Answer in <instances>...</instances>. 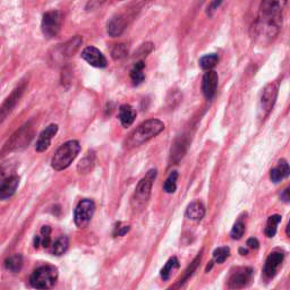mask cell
I'll use <instances>...</instances> for the list:
<instances>
[{
	"instance_id": "cell-3",
	"label": "cell",
	"mask_w": 290,
	"mask_h": 290,
	"mask_svg": "<svg viewBox=\"0 0 290 290\" xmlns=\"http://www.w3.org/2000/svg\"><path fill=\"white\" fill-rule=\"evenodd\" d=\"M81 151V145L78 141H68L64 143L58 150L56 151L55 155L51 160V166L55 170L60 171L66 169L71 166V163L76 159Z\"/></svg>"
},
{
	"instance_id": "cell-22",
	"label": "cell",
	"mask_w": 290,
	"mask_h": 290,
	"mask_svg": "<svg viewBox=\"0 0 290 290\" xmlns=\"http://www.w3.org/2000/svg\"><path fill=\"white\" fill-rule=\"evenodd\" d=\"M6 269L11 271V272L16 273L20 272L22 266H23V257L21 254H15L13 256H10L6 259L5 262Z\"/></svg>"
},
{
	"instance_id": "cell-25",
	"label": "cell",
	"mask_w": 290,
	"mask_h": 290,
	"mask_svg": "<svg viewBox=\"0 0 290 290\" xmlns=\"http://www.w3.org/2000/svg\"><path fill=\"white\" fill-rule=\"evenodd\" d=\"M178 268H179L178 259L176 257H171L161 270V273H160L161 274V278L163 280H168L170 278L171 273H173V271H175Z\"/></svg>"
},
{
	"instance_id": "cell-9",
	"label": "cell",
	"mask_w": 290,
	"mask_h": 290,
	"mask_svg": "<svg viewBox=\"0 0 290 290\" xmlns=\"http://www.w3.org/2000/svg\"><path fill=\"white\" fill-rule=\"evenodd\" d=\"M253 279V270L251 268H238L230 274L228 286L230 289H240L246 287Z\"/></svg>"
},
{
	"instance_id": "cell-14",
	"label": "cell",
	"mask_w": 290,
	"mask_h": 290,
	"mask_svg": "<svg viewBox=\"0 0 290 290\" xmlns=\"http://www.w3.org/2000/svg\"><path fill=\"white\" fill-rule=\"evenodd\" d=\"M284 261V254L281 252H272L266 258L264 266V274L268 278H273L276 276L278 269L280 268L281 263Z\"/></svg>"
},
{
	"instance_id": "cell-32",
	"label": "cell",
	"mask_w": 290,
	"mask_h": 290,
	"mask_svg": "<svg viewBox=\"0 0 290 290\" xmlns=\"http://www.w3.org/2000/svg\"><path fill=\"white\" fill-rule=\"evenodd\" d=\"M93 158L94 155L89 153V155L85 156L81 161V163H79L78 170L81 171V173H86V171H89L93 166Z\"/></svg>"
},
{
	"instance_id": "cell-15",
	"label": "cell",
	"mask_w": 290,
	"mask_h": 290,
	"mask_svg": "<svg viewBox=\"0 0 290 290\" xmlns=\"http://www.w3.org/2000/svg\"><path fill=\"white\" fill-rule=\"evenodd\" d=\"M126 29V21L124 17L121 16H114L111 20L108 22L107 25V31L111 37L119 36L121 33L125 31Z\"/></svg>"
},
{
	"instance_id": "cell-4",
	"label": "cell",
	"mask_w": 290,
	"mask_h": 290,
	"mask_svg": "<svg viewBox=\"0 0 290 290\" xmlns=\"http://www.w3.org/2000/svg\"><path fill=\"white\" fill-rule=\"evenodd\" d=\"M58 279V270L52 265H43L37 268L30 277V284L39 290H49L56 285Z\"/></svg>"
},
{
	"instance_id": "cell-37",
	"label": "cell",
	"mask_w": 290,
	"mask_h": 290,
	"mask_svg": "<svg viewBox=\"0 0 290 290\" xmlns=\"http://www.w3.org/2000/svg\"><path fill=\"white\" fill-rule=\"evenodd\" d=\"M40 244H41V237L40 236H36V238H34V247H36V249H39Z\"/></svg>"
},
{
	"instance_id": "cell-13",
	"label": "cell",
	"mask_w": 290,
	"mask_h": 290,
	"mask_svg": "<svg viewBox=\"0 0 290 290\" xmlns=\"http://www.w3.org/2000/svg\"><path fill=\"white\" fill-rule=\"evenodd\" d=\"M57 132H58V126L55 124L48 126V127L40 134L39 140H37L36 145V150L37 152L47 151L49 146H50L53 136L57 134Z\"/></svg>"
},
{
	"instance_id": "cell-30",
	"label": "cell",
	"mask_w": 290,
	"mask_h": 290,
	"mask_svg": "<svg viewBox=\"0 0 290 290\" xmlns=\"http://www.w3.org/2000/svg\"><path fill=\"white\" fill-rule=\"evenodd\" d=\"M51 228L49 226H44L43 228L41 229V244L42 246L45 247V249H48L49 246L51 245Z\"/></svg>"
},
{
	"instance_id": "cell-33",
	"label": "cell",
	"mask_w": 290,
	"mask_h": 290,
	"mask_svg": "<svg viewBox=\"0 0 290 290\" xmlns=\"http://www.w3.org/2000/svg\"><path fill=\"white\" fill-rule=\"evenodd\" d=\"M129 231V226L128 224H125L123 222H118L116 224V227H114V230H113V236L114 237H121V236H125L127 232Z\"/></svg>"
},
{
	"instance_id": "cell-29",
	"label": "cell",
	"mask_w": 290,
	"mask_h": 290,
	"mask_svg": "<svg viewBox=\"0 0 290 290\" xmlns=\"http://www.w3.org/2000/svg\"><path fill=\"white\" fill-rule=\"evenodd\" d=\"M127 53H128V49L127 47H126V44L120 43V44L114 45V48L111 51V56L114 60H119V59L125 58V57L127 56Z\"/></svg>"
},
{
	"instance_id": "cell-18",
	"label": "cell",
	"mask_w": 290,
	"mask_h": 290,
	"mask_svg": "<svg viewBox=\"0 0 290 290\" xmlns=\"http://www.w3.org/2000/svg\"><path fill=\"white\" fill-rule=\"evenodd\" d=\"M204 215H205L204 205L203 203H201V202L198 201L192 202L186 210V217L188 218L189 220H193V221L202 220L203 219Z\"/></svg>"
},
{
	"instance_id": "cell-21",
	"label": "cell",
	"mask_w": 290,
	"mask_h": 290,
	"mask_svg": "<svg viewBox=\"0 0 290 290\" xmlns=\"http://www.w3.org/2000/svg\"><path fill=\"white\" fill-rule=\"evenodd\" d=\"M201 257H202V255L200 254V255H197V257L194 259L193 261V263L192 264H190V266L188 269H187V271L185 272V274H184V277L181 278V280H179L176 285L174 286V287H171V288H169L168 290H177L179 287H181V286H182L185 284L186 282V280L188 279V278L192 276V274L194 273V271H195L196 269H197V266H198V264H200V262H201Z\"/></svg>"
},
{
	"instance_id": "cell-17",
	"label": "cell",
	"mask_w": 290,
	"mask_h": 290,
	"mask_svg": "<svg viewBox=\"0 0 290 290\" xmlns=\"http://www.w3.org/2000/svg\"><path fill=\"white\" fill-rule=\"evenodd\" d=\"M289 175V166L286 160H280L278 162V166L276 168H273L270 173V178L271 181L273 182H280L282 179L286 178Z\"/></svg>"
},
{
	"instance_id": "cell-6",
	"label": "cell",
	"mask_w": 290,
	"mask_h": 290,
	"mask_svg": "<svg viewBox=\"0 0 290 290\" xmlns=\"http://www.w3.org/2000/svg\"><path fill=\"white\" fill-rule=\"evenodd\" d=\"M63 24V15L58 10H51L48 11L43 15V20H42V32L43 36L47 39H52L58 36V33L62 29Z\"/></svg>"
},
{
	"instance_id": "cell-38",
	"label": "cell",
	"mask_w": 290,
	"mask_h": 290,
	"mask_svg": "<svg viewBox=\"0 0 290 290\" xmlns=\"http://www.w3.org/2000/svg\"><path fill=\"white\" fill-rule=\"evenodd\" d=\"M239 253L242 254V255H246L247 254V250L244 249V247H240V249H239Z\"/></svg>"
},
{
	"instance_id": "cell-34",
	"label": "cell",
	"mask_w": 290,
	"mask_h": 290,
	"mask_svg": "<svg viewBox=\"0 0 290 290\" xmlns=\"http://www.w3.org/2000/svg\"><path fill=\"white\" fill-rule=\"evenodd\" d=\"M246 245L249 246L250 249L256 250V249H258V246H259V243H258V240H257L256 238H250L249 240H247Z\"/></svg>"
},
{
	"instance_id": "cell-28",
	"label": "cell",
	"mask_w": 290,
	"mask_h": 290,
	"mask_svg": "<svg viewBox=\"0 0 290 290\" xmlns=\"http://www.w3.org/2000/svg\"><path fill=\"white\" fill-rule=\"evenodd\" d=\"M229 256H230V250L227 246L218 247V249L213 251V258L219 264H222Z\"/></svg>"
},
{
	"instance_id": "cell-19",
	"label": "cell",
	"mask_w": 290,
	"mask_h": 290,
	"mask_svg": "<svg viewBox=\"0 0 290 290\" xmlns=\"http://www.w3.org/2000/svg\"><path fill=\"white\" fill-rule=\"evenodd\" d=\"M136 118V111L132 106L123 105L119 109V120L124 127H129L134 123Z\"/></svg>"
},
{
	"instance_id": "cell-8",
	"label": "cell",
	"mask_w": 290,
	"mask_h": 290,
	"mask_svg": "<svg viewBox=\"0 0 290 290\" xmlns=\"http://www.w3.org/2000/svg\"><path fill=\"white\" fill-rule=\"evenodd\" d=\"M278 97V85L276 83H270L264 87L259 101V113L262 118H265L272 110Z\"/></svg>"
},
{
	"instance_id": "cell-27",
	"label": "cell",
	"mask_w": 290,
	"mask_h": 290,
	"mask_svg": "<svg viewBox=\"0 0 290 290\" xmlns=\"http://www.w3.org/2000/svg\"><path fill=\"white\" fill-rule=\"evenodd\" d=\"M177 178H178V173L177 171H173L170 173L169 176L166 179L165 185H163V190L167 194H173L176 192L177 188Z\"/></svg>"
},
{
	"instance_id": "cell-10",
	"label": "cell",
	"mask_w": 290,
	"mask_h": 290,
	"mask_svg": "<svg viewBox=\"0 0 290 290\" xmlns=\"http://www.w3.org/2000/svg\"><path fill=\"white\" fill-rule=\"evenodd\" d=\"M218 83H219V76H218L217 72L209 71L208 72H205L203 79H202V91H203L204 97L208 100H211L216 95Z\"/></svg>"
},
{
	"instance_id": "cell-35",
	"label": "cell",
	"mask_w": 290,
	"mask_h": 290,
	"mask_svg": "<svg viewBox=\"0 0 290 290\" xmlns=\"http://www.w3.org/2000/svg\"><path fill=\"white\" fill-rule=\"evenodd\" d=\"M221 1H215V2H211V5L210 7H208V14L209 15H212V11H215L216 9H218V7L221 5Z\"/></svg>"
},
{
	"instance_id": "cell-7",
	"label": "cell",
	"mask_w": 290,
	"mask_h": 290,
	"mask_svg": "<svg viewBox=\"0 0 290 290\" xmlns=\"http://www.w3.org/2000/svg\"><path fill=\"white\" fill-rule=\"evenodd\" d=\"M95 211V204L92 200H82L75 209L74 221L78 228H85L92 220Z\"/></svg>"
},
{
	"instance_id": "cell-20",
	"label": "cell",
	"mask_w": 290,
	"mask_h": 290,
	"mask_svg": "<svg viewBox=\"0 0 290 290\" xmlns=\"http://www.w3.org/2000/svg\"><path fill=\"white\" fill-rule=\"evenodd\" d=\"M144 67H145V65L143 62H137V63H135L134 67L132 68L131 79H132V82H133V84H134V85H140V84L144 81V78H145L144 72H143Z\"/></svg>"
},
{
	"instance_id": "cell-12",
	"label": "cell",
	"mask_w": 290,
	"mask_h": 290,
	"mask_svg": "<svg viewBox=\"0 0 290 290\" xmlns=\"http://www.w3.org/2000/svg\"><path fill=\"white\" fill-rule=\"evenodd\" d=\"M18 184H20V178L16 175L7 176L0 181V200H7L11 197L16 192Z\"/></svg>"
},
{
	"instance_id": "cell-11",
	"label": "cell",
	"mask_w": 290,
	"mask_h": 290,
	"mask_svg": "<svg viewBox=\"0 0 290 290\" xmlns=\"http://www.w3.org/2000/svg\"><path fill=\"white\" fill-rule=\"evenodd\" d=\"M82 58L89 63L91 66L104 68L107 66V59L100 50L94 47H87L82 52Z\"/></svg>"
},
{
	"instance_id": "cell-36",
	"label": "cell",
	"mask_w": 290,
	"mask_h": 290,
	"mask_svg": "<svg viewBox=\"0 0 290 290\" xmlns=\"http://www.w3.org/2000/svg\"><path fill=\"white\" fill-rule=\"evenodd\" d=\"M281 200L282 201H285V202H289V200H290V197H289V188H286L284 192H282V194H281Z\"/></svg>"
},
{
	"instance_id": "cell-23",
	"label": "cell",
	"mask_w": 290,
	"mask_h": 290,
	"mask_svg": "<svg viewBox=\"0 0 290 290\" xmlns=\"http://www.w3.org/2000/svg\"><path fill=\"white\" fill-rule=\"evenodd\" d=\"M281 222V216L279 215H273L269 218L268 223H266L265 228V235L268 236L269 238H272L277 234L278 224Z\"/></svg>"
},
{
	"instance_id": "cell-2",
	"label": "cell",
	"mask_w": 290,
	"mask_h": 290,
	"mask_svg": "<svg viewBox=\"0 0 290 290\" xmlns=\"http://www.w3.org/2000/svg\"><path fill=\"white\" fill-rule=\"evenodd\" d=\"M165 129V124L159 119H150L141 124L134 132L129 135L127 140L128 147L140 146L148 140L160 134Z\"/></svg>"
},
{
	"instance_id": "cell-5",
	"label": "cell",
	"mask_w": 290,
	"mask_h": 290,
	"mask_svg": "<svg viewBox=\"0 0 290 290\" xmlns=\"http://www.w3.org/2000/svg\"><path fill=\"white\" fill-rule=\"evenodd\" d=\"M156 175H158L156 169L148 170L147 174L137 184L134 197H133V207L135 209H142L150 200L151 190L152 187H153Z\"/></svg>"
},
{
	"instance_id": "cell-24",
	"label": "cell",
	"mask_w": 290,
	"mask_h": 290,
	"mask_svg": "<svg viewBox=\"0 0 290 290\" xmlns=\"http://www.w3.org/2000/svg\"><path fill=\"white\" fill-rule=\"evenodd\" d=\"M68 249V238L66 236H62L52 244L51 246V253L56 256H60Z\"/></svg>"
},
{
	"instance_id": "cell-16",
	"label": "cell",
	"mask_w": 290,
	"mask_h": 290,
	"mask_svg": "<svg viewBox=\"0 0 290 290\" xmlns=\"http://www.w3.org/2000/svg\"><path fill=\"white\" fill-rule=\"evenodd\" d=\"M23 90H24L23 87H18V89L15 90L14 92L11 93L10 97L7 99V101L5 102V104H3V106L1 107V108H0V123H1V121L5 119L7 114H8L11 111V108H13V107L16 105V102H17L18 99H20L21 94L23 92Z\"/></svg>"
},
{
	"instance_id": "cell-31",
	"label": "cell",
	"mask_w": 290,
	"mask_h": 290,
	"mask_svg": "<svg viewBox=\"0 0 290 290\" xmlns=\"http://www.w3.org/2000/svg\"><path fill=\"white\" fill-rule=\"evenodd\" d=\"M244 232H245V224H244L242 221H238V222H236L235 226L232 227L230 236L232 239H240L243 237Z\"/></svg>"
},
{
	"instance_id": "cell-1",
	"label": "cell",
	"mask_w": 290,
	"mask_h": 290,
	"mask_svg": "<svg viewBox=\"0 0 290 290\" xmlns=\"http://www.w3.org/2000/svg\"><path fill=\"white\" fill-rule=\"evenodd\" d=\"M282 7L278 1H263L258 18L254 22L252 32L256 41H271L277 36L282 23Z\"/></svg>"
},
{
	"instance_id": "cell-26",
	"label": "cell",
	"mask_w": 290,
	"mask_h": 290,
	"mask_svg": "<svg viewBox=\"0 0 290 290\" xmlns=\"http://www.w3.org/2000/svg\"><path fill=\"white\" fill-rule=\"evenodd\" d=\"M218 63H219V56H218L217 53L205 55L200 59V66L203 68V70H208V71L215 67Z\"/></svg>"
}]
</instances>
